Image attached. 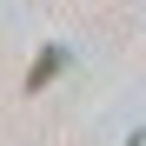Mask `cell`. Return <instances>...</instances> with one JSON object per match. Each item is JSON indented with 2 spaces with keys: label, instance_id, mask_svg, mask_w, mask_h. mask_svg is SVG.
Returning a JSON list of instances; mask_svg holds the SVG:
<instances>
[{
  "label": "cell",
  "instance_id": "cell-1",
  "mask_svg": "<svg viewBox=\"0 0 146 146\" xmlns=\"http://www.w3.org/2000/svg\"><path fill=\"white\" fill-rule=\"evenodd\" d=\"M66 60H73L66 46H40V60H33V73H27V93H46V86L66 73Z\"/></svg>",
  "mask_w": 146,
  "mask_h": 146
}]
</instances>
